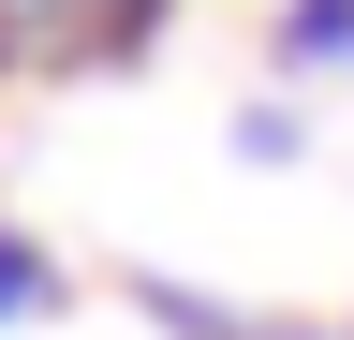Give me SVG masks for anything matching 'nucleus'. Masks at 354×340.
Wrapping results in <instances>:
<instances>
[{"label":"nucleus","mask_w":354,"mask_h":340,"mask_svg":"<svg viewBox=\"0 0 354 340\" xmlns=\"http://www.w3.org/2000/svg\"><path fill=\"white\" fill-rule=\"evenodd\" d=\"M177 30V0H0V89H88Z\"/></svg>","instance_id":"nucleus-1"},{"label":"nucleus","mask_w":354,"mask_h":340,"mask_svg":"<svg viewBox=\"0 0 354 340\" xmlns=\"http://www.w3.org/2000/svg\"><path fill=\"white\" fill-rule=\"evenodd\" d=\"M59 311H74V267L30 222H0V340H30V325H59Z\"/></svg>","instance_id":"nucleus-2"},{"label":"nucleus","mask_w":354,"mask_h":340,"mask_svg":"<svg viewBox=\"0 0 354 340\" xmlns=\"http://www.w3.org/2000/svg\"><path fill=\"white\" fill-rule=\"evenodd\" d=\"M266 60L281 74H354V0H281L266 15Z\"/></svg>","instance_id":"nucleus-3"},{"label":"nucleus","mask_w":354,"mask_h":340,"mask_svg":"<svg viewBox=\"0 0 354 340\" xmlns=\"http://www.w3.org/2000/svg\"><path fill=\"white\" fill-rule=\"evenodd\" d=\"M295 148H310L295 104H236V163H295Z\"/></svg>","instance_id":"nucleus-4"},{"label":"nucleus","mask_w":354,"mask_h":340,"mask_svg":"<svg viewBox=\"0 0 354 340\" xmlns=\"http://www.w3.org/2000/svg\"><path fill=\"white\" fill-rule=\"evenodd\" d=\"M251 340H339V325H295V311H266V325H251Z\"/></svg>","instance_id":"nucleus-5"},{"label":"nucleus","mask_w":354,"mask_h":340,"mask_svg":"<svg viewBox=\"0 0 354 340\" xmlns=\"http://www.w3.org/2000/svg\"><path fill=\"white\" fill-rule=\"evenodd\" d=\"M339 340H354V311H339Z\"/></svg>","instance_id":"nucleus-6"}]
</instances>
